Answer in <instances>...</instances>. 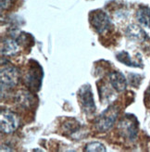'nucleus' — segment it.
<instances>
[{
	"instance_id": "nucleus-13",
	"label": "nucleus",
	"mask_w": 150,
	"mask_h": 152,
	"mask_svg": "<svg viewBox=\"0 0 150 152\" xmlns=\"http://www.w3.org/2000/svg\"><path fill=\"white\" fill-rule=\"evenodd\" d=\"M116 57L119 62H122L129 67H142V66H140L139 62L134 61L133 59H132L131 56L129 55V53L126 51H122V52L118 53Z\"/></svg>"
},
{
	"instance_id": "nucleus-9",
	"label": "nucleus",
	"mask_w": 150,
	"mask_h": 152,
	"mask_svg": "<svg viewBox=\"0 0 150 152\" xmlns=\"http://www.w3.org/2000/svg\"><path fill=\"white\" fill-rule=\"evenodd\" d=\"M126 34L131 39L137 40V41H144L147 38V34H146L144 30L135 24H132L127 28Z\"/></svg>"
},
{
	"instance_id": "nucleus-12",
	"label": "nucleus",
	"mask_w": 150,
	"mask_h": 152,
	"mask_svg": "<svg viewBox=\"0 0 150 152\" xmlns=\"http://www.w3.org/2000/svg\"><path fill=\"white\" fill-rule=\"evenodd\" d=\"M136 18L142 25L150 29V7H141L136 13Z\"/></svg>"
},
{
	"instance_id": "nucleus-3",
	"label": "nucleus",
	"mask_w": 150,
	"mask_h": 152,
	"mask_svg": "<svg viewBox=\"0 0 150 152\" xmlns=\"http://www.w3.org/2000/svg\"><path fill=\"white\" fill-rule=\"evenodd\" d=\"M32 64L30 65L25 76V83L26 86L31 88L38 91L42 85L43 79V69L36 61L31 60Z\"/></svg>"
},
{
	"instance_id": "nucleus-4",
	"label": "nucleus",
	"mask_w": 150,
	"mask_h": 152,
	"mask_svg": "<svg viewBox=\"0 0 150 152\" xmlns=\"http://www.w3.org/2000/svg\"><path fill=\"white\" fill-rule=\"evenodd\" d=\"M138 121L136 118L131 114H126V116L119 121V129L124 137L130 140H134L138 133Z\"/></svg>"
},
{
	"instance_id": "nucleus-11",
	"label": "nucleus",
	"mask_w": 150,
	"mask_h": 152,
	"mask_svg": "<svg viewBox=\"0 0 150 152\" xmlns=\"http://www.w3.org/2000/svg\"><path fill=\"white\" fill-rule=\"evenodd\" d=\"M2 54L4 55H14L19 50V42L13 38H7L2 43Z\"/></svg>"
},
{
	"instance_id": "nucleus-6",
	"label": "nucleus",
	"mask_w": 150,
	"mask_h": 152,
	"mask_svg": "<svg viewBox=\"0 0 150 152\" xmlns=\"http://www.w3.org/2000/svg\"><path fill=\"white\" fill-rule=\"evenodd\" d=\"M20 80V72L16 67H5L1 70V92L15 87Z\"/></svg>"
},
{
	"instance_id": "nucleus-10",
	"label": "nucleus",
	"mask_w": 150,
	"mask_h": 152,
	"mask_svg": "<svg viewBox=\"0 0 150 152\" xmlns=\"http://www.w3.org/2000/svg\"><path fill=\"white\" fill-rule=\"evenodd\" d=\"M17 103L20 107L23 109H29L34 104V97L27 91H20L17 96Z\"/></svg>"
},
{
	"instance_id": "nucleus-7",
	"label": "nucleus",
	"mask_w": 150,
	"mask_h": 152,
	"mask_svg": "<svg viewBox=\"0 0 150 152\" xmlns=\"http://www.w3.org/2000/svg\"><path fill=\"white\" fill-rule=\"evenodd\" d=\"M1 119H0V129L4 134L13 133L19 126V117L12 111L4 110L1 111Z\"/></svg>"
},
{
	"instance_id": "nucleus-14",
	"label": "nucleus",
	"mask_w": 150,
	"mask_h": 152,
	"mask_svg": "<svg viewBox=\"0 0 150 152\" xmlns=\"http://www.w3.org/2000/svg\"><path fill=\"white\" fill-rule=\"evenodd\" d=\"M85 151H106V148L103 145V144L99 143V142H91L88 143L85 146L84 148Z\"/></svg>"
},
{
	"instance_id": "nucleus-5",
	"label": "nucleus",
	"mask_w": 150,
	"mask_h": 152,
	"mask_svg": "<svg viewBox=\"0 0 150 152\" xmlns=\"http://www.w3.org/2000/svg\"><path fill=\"white\" fill-rule=\"evenodd\" d=\"M90 22H91L94 29L100 34L108 32L112 26V22L107 13H105L100 10H95L91 13V15H90Z\"/></svg>"
},
{
	"instance_id": "nucleus-2",
	"label": "nucleus",
	"mask_w": 150,
	"mask_h": 152,
	"mask_svg": "<svg viewBox=\"0 0 150 152\" xmlns=\"http://www.w3.org/2000/svg\"><path fill=\"white\" fill-rule=\"evenodd\" d=\"M78 100L82 110L85 114L90 115L95 111V104L94 95L90 85H84L78 90Z\"/></svg>"
},
{
	"instance_id": "nucleus-15",
	"label": "nucleus",
	"mask_w": 150,
	"mask_h": 152,
	"mask_svg": "<svg viewBox=\"0 0 150 152\" xmlns=\"http://www.w3.org/2000/svg\"><path fill=\"white\" fill-rule=\"evenodd\" d=\"M146 97L147 101L150 102V86L148 87V89L146 90Z\"/></svg>"
},
{
	"instance_id": "nucleus-1",
	"label": "nucleus",
	"mask_w": 150,
	"mask_h": 152,
	"mask_svg": "<svg viewBox=\"0 0 150 152\" xmlns=\"http://www.w3.org/2000/svg\"><path fill=\"white\" fill-rule=\"evenodd\" d=\"M119 116V109L116 105H110L95 120V128L98 132H107L113 127Z\"/></svg>"
},
{
	"instance_id": "nucleus-8",
	"label": "nucleus",
	"mask_w": 150,
	"mask_h": 152,
	"mask_svg": "<svg viewBox=\"0 0 150 152\" xmlns=\"http://www.w3.org/2000/svg\"><path fill=\"white\" fill-rule=\"evenodd\" d=\"M108 82L110 86L117 92H122L126 89L127 80L125 76L119 72H112L108 74Z\"/></svg>"
}]
</instances>
